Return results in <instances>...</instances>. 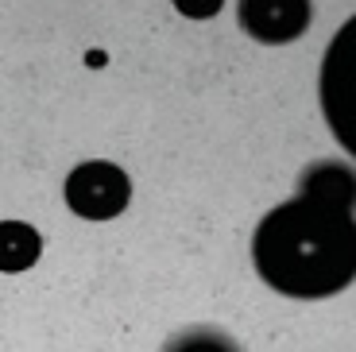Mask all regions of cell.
Instances as JSON below:
<instances>
[{
    "label": "cell",
    "mask_w": 356,
    "mask_h": 352,
    "mask_svg": "<svg viewBox=\"0 0 356 352\" xmlns=\"http://www.w3.org/2000/svg\"><path fill=\"white\" fill-rule=\"evenodd\" d=\"M86 66L89 70H101L105 66V51H86Z\"/></svg>",
    "instance_id": "cell-8"
},
{
    "label": "cell",
    "mask_w": 356,
    "mask_h": 352,
    "mask_svg": "<svg viewBox=\"0 0 356 352\" xmlns=\"http://www.w3.org/2000/svg\"><path fill=\"white\" fill-rule=\"evenodd\" d=\"M170 4H175L178 16L186 19H213L225 8V0H170Z\"/></svg>",
    "instance_id": "cell-7"
},
{
    "label": "cell",
    "mask_w": 356,
    "mask_h": 352,
    "mask_svg": "<svg viewBox=\"0 0 356 352\" xmlns=\"http://www.w3.org/2000/svg\"><path fill=\"white\" fill-rule=\"evenodd\" d=\"M244 35L264 47H283L294 43L314 19L310 0H241L236 8Z\"/></svg>",
    "instance_id": "cell-4"
},
{
    "label": "cell",
    "mask_w": 356,
    "mask_h": 352,
    "mask_svg": "<svg viewBox=\"0 0 356 352\" xmlns=\"http://www.w3.org/2000/svg\"><path fill=\"white\" fill-rule=\"evenodd\" d=\"M318 105L333 140L345 147V155L356 159V16H348L325 43L318 70Z\"/></svg>",
    "instance_id": "cell-2"
},
{
    "label": "cell",
    "mask_w": 356,
    "mask_h": 352,
    "mask_svg": "<svg viewBox=\"0 0 356 352\" xmlns=\"http://www.w3.org/2000/svg\"><path fill=\"white\" fill-rule=\"evenodd\" d=\"M63 198L74 217L81 221H113L132 202V178L108 159H86L66 175Z\"/></svg>",
    "instance_id": "cell-3"
},
{
    "label": "cell",
    "mask_w": 356,
    "mask_h": 352,
    "mask_svg": "<svg viewBox=\"0 0 356 352\" xmlns=\"http://www.w3.org/2000/svg\"><path fill=\"white\" fill-rule=\"evenodd\" d=\"M298 194L314 198V202H325V205H341V209H356V175L345 163L321 159V163L302 170Z\"/></svg>",
    "instance_id": "cell-5"
},
{
    "label": "cell",
    "mask_w": 356,
    "mask_h": 352,
    "mask_svg": "<svg viewBox=\"0 0 356 352\" xmlns=\"http://www.w3.org/2000/svg\"><path fill=\"white\" fill-rule=\"evenodd\" d=\"M252 264L271 291L298 302L333 298L356 279L353 209L291 198L264 213L252 237Z\"/></svg>",
    "instance_id": "cell-1"
},
{
    "label": "cell",
    "mask_w": 356,
    "mask_h": 352,
    "mask_svg": "<svg viewBox=\"0 0 356 352\" xmlns=\"http://www.w3.org/2000/svg\"><path fill=\"white\" fill-rule=\"evenodd\" d=\"M43 255V237L27 221H0V271L19 275L31 271Z\"/></svg>",
    "instance_id": "cell-6"
}]
</instances>
